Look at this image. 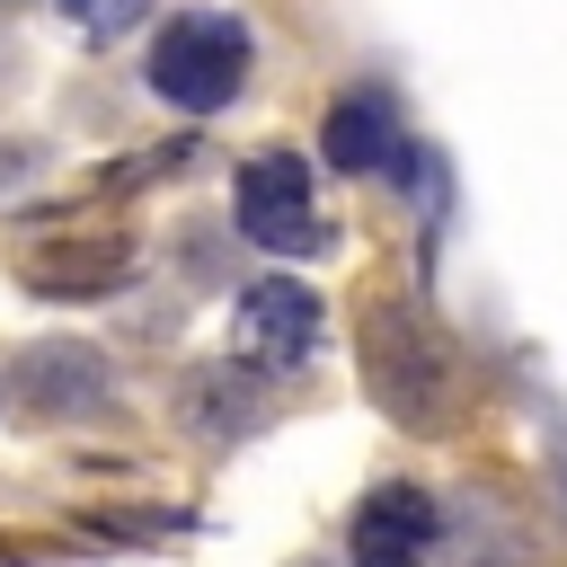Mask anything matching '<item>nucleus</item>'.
Segmentation results:
<instances>
[{
	"label": "nucleus",
	"mask_w": 567,
	"mask_h": 567,
	"mask_svg": "<svg viewBox=\"0 0 567 567\" xmlns=\"http://www.w3.org/2000/svg\"><path fill=\"white\" fill-rule=\"evenodd\" d=\"M248 62H257V44H248V27L230 9H186L151 44V89L168 106H186V115H221L248 89Z\"/></svg>",
	"instance_id": "obj_1"
},
{
	"label": "nucleus",
	"mask_w": 567,
	"mask_h": 567,
	"mask_svg": "<svg viewBox=\"0 0 567 567\" xmlns=\"http://www.w3.org/2000/svg\"><path fill=\"white\" fill-rule=\"evenodd\" d=\"M363 372H372V399L408 425H434L452 399V363L416 328V310H363Z\"/></svg>",
	"instance_id": "obj_2"
},
{
	"label": "nucleus",
	"mask_w": 567,
	"mask_h": 567,
	"mask_svg": "<svg viewBox=\"0 0 567 567\" xmlns=\"http://www.w3.org/2000/svg\"><path fill=\"white\" fill-rule=\"evenodd\" d=\"M230 213H239V230H248L257 248H275V257H310V248L328 239L301 151H257V159L239 168V186H230Z\"/></svg>",
	"instance_id": "obj_3"
},
{
	"label": "nucleus",
	"mask_w": 567,
	"mask_h": 567,
	"mask_svg": "<svg viewBox=\"0 0 567 567\" xmlns=\"http://www.w3.org/2000/svg\"><path fill=\"white\" fill-rule=\"evenodd\" d=\"M230 337H239V354H248L257 372H301V363L319 354V292L292 284V275H266V284L239 292Z\"/></svg>",
	"instance_id": "obj_4"
},
{
	"label": "nucleus",
	"mask_w": 567,
	"mask_h": 567,
	"mask_svg": "<svg viewBox=\"0 0 567 567\" xmlns=\"http://www.w3.org/2000/svg\"><path fill=\"white\" fill-rule=\"evenodd\" d=\"M346 549H354V567H425V549H434V496L408 487V478L372 487L354 505V523H346Z\"/></svg>",
	"instance_id": "obj_5"
},
{
	"label": "nucleus",
	"mask_w": 567,
	"mask_h": 567,
	"mask_svg": "<svg viewBox=\"0 0 567 567\" xmlns=\"http://www.w3.org/2000/svg\"><path fill=\"white\" fill-rule=\"evenodd\" d=\"M319 151H328L337 168H354V177H381V168H399V159H408L399 106H390L381 89H346V97L328 106V124H319Z\"/></svg>",
	"instance_id": "obj_6"
},
{
	"label": "nucleus",
	"mask_w": 567,
	"mask_h": 567,
	"mask_svg": "<svg viewBox=\"0 0 567 567\" xmlns=\"http://www.w3.org/2000/svg\"><path fill=\"white\" fill-rule=\"evenodd\" d=\"M18 390H27V408H35V416H53V425L97 416V408L115 399L106 354H89V346H35V354L18 363Z\"/></svg>",
	"instance_id": "obj_7"
},
{
	"label": "nucleus",
	"mask_w": 567,
	"mask_h": 567,
	"mask_svg": "<svg viewBox=\"0 0 567 567\" xmlns=\"http://www.w3.org/2000/svg\"><path fill=\"white\" fill-rule=\"evenodd\" d=\"M177 425H195V434L230 443V434H248V425H257V390H248L239 372L204 363V372H186V381H177Z\"/></svg>",
	"instance_id": "obj_8"
},
{
	"label": "nucleus",
	"mask_w": 567,
	"mask_h": 567,
	"mask_svg": "<svg viewBox=\"0 0 567 567\" xmlns=\"http://www.w3.org/2000/svg\"><path fill=\"white\" fill-rule=\"evenodd\" d=\"M124 266H133L124 239H80V248H35V257H27V284L71 301V292H115Z\"/></svg>",
	"instance_id": "obj_9"
},
{
	"label": "nucleus",
	"mask_w": 567,
	"mask_h": 567,
	"mask_svg": "<svg viewBox=\"0 0 567 567\" xmlns=\"http://www.w3.org/2000/svg\"><path fill=\"white\" fill-rule=\"evenodd\" d=\"M151 18V0H62V27L80 35V44H115V35H133Z\"/></svg>",
	"instance_id": "obj_10"
},
{
	"label": "nucleus",
	"mask_w": 567,
	"mask_h": 567,
	"mask_svg": "<svg viewBox=\"0 0 567 567\" xmlns=\"http://www.w3.org/2000/svg\"><path fill=\"white\" fill-rule=\"evenodd\" d=\"M35 159H44L35 142H0V195H18V186L35 177Z\"/></svg>",
	"instance_id": "obj_11"
},
{
	"label": "nucleus",
	"mask_w": 567,
	"mask_h": 567,
	"mask_svg": "<svg viewBox=\"0 0 567 567\" xmlns=\"http://www.w3.org/2000/svg\"><path fill=\"white\" fill-rule=\"evenodd\" d=\"M0 9H27V0H0Z\"/></svg>",
	"instance_id": "obj_12"
},
{
	"label": "nucleus",
	"mask_w": 567,
	"mask_h": 567,
	"mask_svg": "<svg viewBox=\"0 0 567 567\" xmlns=\"http://www.w3.org/2000/svg\"><path fill=\"white\" fill-rule=\"evenodd\" d=\"M0 399H9V381H0Z\"/></svg>",
	"instance_id": "obj_13"
}]
</instances>
